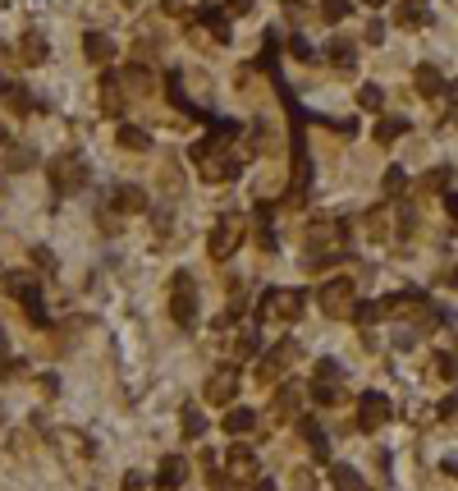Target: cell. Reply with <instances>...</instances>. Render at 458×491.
Returning <instances> with one entry per match:
<instances>
[{
	"label": "cell",
	"mask_w": 458,
	"mask_h": 491,
	"mask_svg": "<svg viewBox=\"0 0 458 491\" xmlns=\"http://www.w3.org/2000/svg\"><path fill=\"white\" fill-rule=\"evenodd\" d=\"M46 175H51V188H55V193L69 198V193H83V188H87L92 166H87L83 152H55L51 166H46Z\"/></svg>",
	"instance_id": "6da1fadb"
},
{
	"label": "cell",
	"mask_w": 458,
	"mask_h": 491,
	"mask_svg": "<svg viewBox=\"0 0 458 491\" xmlns=\"http://www.w3.org/2000/svg\"><path fill=\"white\" fill-rule=\"evenodd\" d=\"M170 317L179 326H197V285L188 271H174L170 281Z\"/></svg>",
	"instance_id": "7a4b0ae2"
},
{
	"label": "cell",
	"mask_w": 458,
	"mask_h": 491,
	"mask_svg": "<svg viewBox=\"0 0 458 491\" xmlns=\"http://www.w3.org/2000/svg\"><path fill=\"white\" fill-rule=\"evenodd\" d=\"M311 400L316 404H339L344 400V368L335 359H321L311 368Z\"/></svg>",
	"instance_id": "3957f363"
},
{
	"label": "cell",
	"mask_w": 458,
	"mask_h": 491,
	"mask_svg": "<svg viewBox=\"0 0 458 491\" xmlns=\"http://www.w3.org/2000/svg\"><path fill=\"white\" fill-rule=\"evenodd\" d=\"M257 312H261V322H294V317H303V294L298 290H266Z\"/></svg>",
	"instance_id": "277c9868"
},
{
	"label": "cell",
	"mask_w": 458,
	"mask_h": 491,
	"mask_svg": "<svg viewBox=\"0 0 458 491\" xmlns=\"http://www.w3.org/2000/svg\"><path fill=\"white\" fill-rule=\"evenodd\" d=\"M5 290L14 303H23V312L33 317V326H46V307H42V290L33 276H5Z\"/></svg>",
	"instance_id": "5b68a950"
},
{
	"label": "cell",
	"mask_w": 458,
	"mask_h": 491,
	"mask_svg": "<svg viewBox=\"0 0 458 491\" xmlns=\"http://www.w3.org/2000/svg\"><path fill=\"white\" fill-rule=\"evenodd\" d=\"M353 281H348V276H339V281H330L326 290L316 294V303H321V312L326 317H348L353 312Z\"/></svg>",
	"instance_id": "8992f818"
},
{
	"label": "cell",
	"mask_w": 458,
	"mask_h": 491,
	"mask_svg": "<svg viewBox=\"0 0 458 491\" xmlns=\"http://www.w3.org/2000/svg\"><path fill=\"white\" fill-rule=\"evenodd\" d=\"M239 244H243V216H220V225L211 230V239H207L211 257H216V262H225Z\"/></svg>",
	"instance_id": "52a82bcc"
},
{
	"label": "cell",
	"mask_w": 458,
	"mask_h": 491,
	"mask_svg": "<svg viewBox=\"0 0 458 491\" xmlns=\"http://www.w3.org/2000/svg\"><path fill=\"white\" fill-rule=\"evenodd\" d=\"M389 413H394V409H389L385 395L381 390H367L362 400H357V431H381L385 422H389Z\"/></svg>",
	"instance_id": "ba28073f"
},
{
	"label": "cell",
	"mask_w": 458,
	"mask_h": 491,
	"mask_svg": "<svg viewBox=\"0 0 458 491\" xmlns=\"http://www.w3.org/2000/svg\"><path fill=\"white\" fill-rule=\"evenodd\" d=\"M202 395H207L211 404H229L234 395H239V368H216L207 377V386H202Z\"/></svg>",
	"instance_id": "9c48e42d"
},
{
	"label": "cell",
	"mask_w": 458,
	"mask_h": 491,
	"mask_svg": "<svg viewBox=\"0 0 458 491\" xmlns=\"http://www.w3.org/2000/svg\"><path fill=\"white\" fill-rule=\"evenodd\" d=\"M303 395H307L303 381H280V386H275V418H298Z\"/></svg>",
	"instance_id": "30bf717a"
},
{
	"label": "cell",
	"mask_w": 458,
	"mask_h": 491,
	"mask_svg": "<svg viewBox=\"0 0 458 491\" xmlns=\"http://www.w3.org/2000/svg\"><path fill=\"white\" fill-rule=\"evenodd\" d=\"M183 478H188V459H183V455H165L161 468H156V487H161V491H179Z\"/></svg>",
	"instance_id": "8fae6325"
},
{
	"label": "cell",
	"mask_w": 458,
	"mask_h": 491,
	"mask_svg": "<svg viewBox=\"0 0 458 491\" xmlns=\"http://www.w3.org/2000/svg\"><path fill=\"white\" fill-rule=\"evenodd\" d=\"M294 359H298V344H294V340H285L280 349H270L266 359H261V381L285 377V363H294Z\"/></svg>",
	"instance_id": "7c38bea8"
},
{
	"label": "cell",
	"mask_w": 458,
	"mask_h": 491,
	"mask_svg": "<svg viewBox=\"0 0 458 491\" xmlns=\"http://www.w3.org/2000/svg\"><path fill=\"white\" fill-rule=\"evenodd\" d=\"M229 478L234 482H257V455H252L248 446L229 450Z\"/></svg>",
	"instance_id": "4fadbf2b"
},
{
	"label": "cell",
	"mask_w": 458,
	"mask_h": 491,
	"mask_svg": "<svg viewBox=\"0 0 458 491\" xmlns=\"http://www.w3.org/2000/svg\"><path fill=\"white\" fill-rule=\"evenodd\" d=\"M0 97H5L9 106H14V111H23V115H28V111H42V101H37L33 92L23 88V83H9V79H0Z\"/></svg>",
	"instance_id": "5bb4252c"
},
{
	"label": "cell",
	"mask_w": 458,
	"mask_h": 491,
	"mask_svg": "<svg viewBox=\"0 0 458 491\" xmlns=\"http://www.w3.org/2000/svg\"><path fill=\"white\" fill-rule=\"evenodd\" d=\"M83 55H87L92 64H105V60H115V42H110L105 33H87V37H83Z\"/></svg>",
	"instance_id": "9a60e30c"
},
{
	"label": "cell",
	"mask_w": 458,
	"mask_h": 491,
	"mask_svg": "<svg viewBox=\"0 0 458 491\" xmlns=\"http://www.w3.org/2000/svg\"><path fill=\"white\" fill-rule=\"evenodd\" d=\"M298 431H303V441H307V450H311V459H316V464H326L330 459V441H326V431L316 427V422H298Z\"/></svg>",
	"instance_id": "2e32d148"
},
{
	"label": "cell",
	"mask_w": 458,
	"mask_h": 491,
	"mask_svg": "<svg viewBox=\"0 0 458 491\" xmlns=\"http://www.w3.org/2000/svg\"><path fill=\"white\" fill-rule=\"evenodd\" d=\"M394 23L417 28V23H431V14H426V5H422V0H403V5L394 9Z\"/></svg>",
	"instance_id": "e0dca14e"
},
{
	"label": "cell",
	"mask_w": 458,
	"mask_h": 491,
	"mask_svg": "<svg viewBox=\"0 0 458 491\" xmlns=\"http://www.w3.org/2000/svg\"><path fill=\"white\" fill-rule=\"evenodd\" d=\"M413 83H417V92H422V97H440V92H445V79H440V69H435V64H422Z\"/></svg>",
	"instance_id": "ac0fdd59"
},
{
	"label": "cell",
	"mask_w": 458,
	"mask_h": 491,
	"mask_svg": "<svg viewBox=\"0 0 458 491\" xmlns=\"http://www.w3.org/2000/svg\"><path fill=\"white\" fill-rule=\"evenodd\" d=\"M202 23H207L220 42H229V14H225L220 5H211V0H207V5H202Z\"/></svg>",
	"instance_id": "d6986e66"
},
{
	"label": "cell",
	"mask_w": 458,
	"mask_h": 491,
	"mask_svg": "<svg viewBox=\"0 0 458 491\" xmlns=\"http://www.w3.org/2000/svg\"><path fill=\"white\" fill-rule=\"evenodd\" d=\"M18 55H23L28 64H42L46 60V37L42 33H23L18 37Z\"/></svg>",
	"instance_id": "ffe728a7"
},
{
	"label": "cell",
	"mask_w": 458,
	"mask_h": 491,
	"mask_svg": "<svg viewBox=\"0 0 458 491\" xmlns=\"http://www.w3.org/2000/svg\"><path fill=\"white\" fill-rule=\"evenodd\" d=\"M120 147L124 152H147L151 147V133L138 129V124H120Z\"/></svg>",
	"instance_id": "44dd1931"
},
{
	"label": "cell",
	"mask_w": 458,
	"mask_h": 491,
	"mask_svg": "<svg viewBox=\"0 0 458 491\" xmlns=\"http://www.w3.org/2000/svg\"><path fill=\"white\" fill-rule=\"evenodd\" d=\"M220 427H225L229 436H239V431H252V427H257V413H252V409H229L225 418H220Z\"/></svg>",
	"instance_id": "7402d4cb"
},
{
	"label": "cell",
	"mask_w": 458,
	"mask_h": 491,
	"mask_svg": "<svg viewBox=\"0 0 458 491\" xmlns=\"http://www.w3.org/2000/svg\"><path fill=\"white\" fill-rule=\"evenodd\" d=\"M101 111H105V115H124V101H120V83H115V74H101Z\"/></svg>",
	"instance_id": "603a6c76"
},
{
	"label": "cell",
	"mask_w": 458,
	"mask_h": 491,
	"mask_svg": "<svg viewBox=\"0 0 458 491\" xmlns=\"http://www.w3.org/2000/svg\"><path fill=\"white\" fill-rule=\"evenodd\" d=\"M115 207H120V211H142V207H147V193H142L138 184H120V188H115Z\"/></svg>",
	"instance_id": "cb8c5ba5"
},
{
	"label": "cell",
	"mask_w": 458,
	"mask_h": 491,
	"mask_svg": "<svg viewBox=\"0 0 458 491\" xmlns=\"http://www.w3.org/2000/svg\"><path fill=\"white\" fill-rule=\"evenodd\" d=\"M330 482H335V491H367L362 478H357V468H348V464H335V468H330Z\"/></svg>",
	"instance_id": "d4e9b609"
},
{
	"label": "cell",
	"mask_w": 458,
	"mask_h": 491,
	"mask_svg": "<svg viewBox=\"0 0 458 491\" xmlns=\"http://www.w3.org/2000/svg\"><path fill=\"white\" fill-rule=\"evenodd\" d=\"M330 64H335V69H353V64H357V51H353V42L335 37V42H330Z\"/></svg>",
	"instance_id": "484cf974"
},
{
	"label": "cell",
	"mask_w": 458,
	"mask_h": 491,
	"mask_svg": "<svg viewBox=\"0 0 458 491\" xmlns=\"http://www.w3.org/2000/svg\"><path fill=\"white\" fill-rule=\"evenodd\" d=\"M165 92H170V101H174V106H179V111H183V115H202V111H197V106H193L188 97H183V88H179V69H170V74H165Z\"/></svg>",
	"instance_id": "4316f807"
},
{
	"label": "cell",
	"mask_w": 458,
	"mask_h": 491,
	"mask_svg": "<svg viewBox=\"0 0 458 491\" xmlns=\"http://www.w3.org/2000/svg\"><path fill=\"white\" fill-rule=\"evenodd\" d=\"M37 166V152L33 147H9L5 152V170H33Z\"/></svg>",
	"instance_id": "83f0119b"
},
{
	"label": "cell",
	"mask_w": 458,
	"mask_h": 491,
	"mask_svg": "<svg viewBox=\"0 0 458 491\" xmlns=\"http://www.w3.org/2000/svg\"><path fill=\"white\" fill-rule=\"evenodd\" d=\"M348 317H353L357 326H372L376 317H381V303H372V298H353V312Z\"/></svg>",
	"instance_id": "f1b7e54d"
},
{
	"label": "cell",
	"mask_w": 458,
	"mask_h": 491,
	"mask_svg": "<svg viewBox=\"0 0 458 491\" xmlns=\"http://www.w3.org/2000/svg\"><path fill=\"white\" fill-rule=\"evenodd\" d=\"M202 431H207V418H202V409H193V404H188V409H183V436L197 441Z\"/></svg>",
	"instance_id": "f546056e"
},
{
	"label": "cell",
	"mask_w": 458,
	"mask_h": 491,
	"mask_svg": "<svg viewBox=\"0 0 458 491\" xmlns=\"http://www.w3.org/2000/svg\"><path fill=\"white\" fill-rule=\"evenodd\" d=\"M357 106H362V111H381V106H385V92L376 88V83H362V88H357Z\"/></svg>",
	"instance_id": "4dcf8cb0"
},
{
	"label": "cell",
	"mask_w": 458,
	"mask_h": 491,
	"mask_svg": "<svg viewBox=\"0 0 458 491\" xmlns=\"http://www.w3.org/2000/svg\"><path fill=\"white\" fill-rule=\"evenodd\" d=\"M403 188H408V175L399 166H389L385 170V198H403Z\"/></svg>",
	"instance_id": "1f68e13d"
},
{
	"label": "cell",
	"mask_w": 458,
	"mask_h": 491,
	"mask_svg": "<svg viewBox=\"0 0 458 491\" xmlns=\"http://www.w3.org/2000/svg\"><path fill=\"white\" fill-rule=\"evenodd\" d=\"M321 18H326V23H344L348 18V0H321Z\"/></svg>",
	"instance_id": "d6a6232c"
},
{
	"label": "cell",
	"mask_w": 458,
	"mask_h": 491,
	"mask_svg": "<svg viewBox=\"0 0 458 491\" xmlns=\"http://www.w3.org/2000/svg\"><path fill=\"white\" fill-rule=\"evenodd\" d=\"M399 133H408V120H381L376 124V142H394Z\"/></svg>",
	"instance_id": "836d02e7"
},
{
	"label": "cell",
	"mask_w": 458,
	"mask_h": 491,
	"mask_svg": "<svg viewBox=\"0 0 458 491\" xmlns=\"http://www.w3.org/2000/svg\"><path fill=\"white\" fill-rule=\"evenodd\" d=\"M450 175H454L450 166H435V170H426V175H422V188H431V193H440V188L450 184Z\"/></svg>",
	"instance_id": "e575fe53"
},
{
	"label": "cell",
	"mask_w": 458,
	"mask_h": 491,
	"mask_svg": "<svg viewBox=\"0 0 458 491\" xmlns=\"http://www.w3.org/2000/svg\"><path fill=\"white\" fill-rule=\"evenodd\" d=\"M124 88H133V92H151V79H147V69H142V64H133V69L124 74Z\"/></svg>",
	"instance_id": "d590c367"
},
{
	"label": "cell",
	"mask_w": 458,
	"mask_h": 491,
	"mask_svg": "<svg viewBox=\"0 0 458 491\" xmlns=\"http://www.w3.org/2000/svg\"><path fill=\"white\" fill-rule=\"evenodd\" d=\"M435 372L445 381H458V354H435Z\"/></svg>",
	"instance_id": "8d00e7d4"
},
{
	"label": "cell",
	"mask_w": 458,
	"mask_h": 491,
	"mask_svg": "<svg viewBox=\"0 0 458 491\" xmlns=\"http://www.w3.org/2000/svg\"><path fill=\"white\" fill-rule=\"evenodd\" d=\"M234 354H239V359H252V354H257V331H243L239 340H234Z\"/></svg>",
	"instance_id": "74e56055"
},
{
	"label": "cell",
	"mask_w": 458,
	"mask_h": 491,
	"mask_svg": "<svg viewBox=\"0 0 458 491\" xmlns=\"http://www.w3.org/2000/svg\"><path fill=\"white\" fill-rule=\"evenodd\" d=\"M454 413H458V390H454V395H445V400H440V418H454Z\"/></svg>",
	"instance_id": "f35d334b"
},
{
	"label": "cell",
	"mask_w": 458,
	"mask_h": 491,
	"mask_svg": "<svg viewBox=\"0 0 458 491\" xmlns=\"http://www.w3.org/2000/svg\"><path fill=\"white\" fill-rule=\"evenodd\" d=\"M294 491H316V478L311 473H294Z\"/></svg>",
	"instance_id": "ab89813d"
},
{
	"label": "cell",
	"mask_w": 458,
	"mask_h": 491,
	"mask_svg": "<svg viewBox=\"0 0 458 491\" xmlns=\"http://www.w3.org/2000/svg\"><path fill=\"white\" fill-rule=\"evenodd\" d=\"M23 368H28V363H14V359H9L5 368H0V377H5V381H14V377H18V372H23Z\"/></svg>",
	"instance_id": "60d3db41"
},
{
	"label": "cell",
	"mask_w": 458,
	"mask_h": 491,
	"mask_svg": "<svg viewBox=\"0 0 458 491\" xmlns=\"http://www.w3.org/2000/svg\"><path fill=\"white\" fill-rule=\"evenodd\" d=\"M294 55H298V60H311V55H316V51H311V46L303 42V37H294Z\"/></svg>",
	"instance_id": "b9f144b4"
},
{
	"label": "cell",
	"mask_w": 458,
	"mask_h": 491,
	"mask_svg": "<svg viewBox=\"0 0 458 491\" xmlns=\"http://www.w3.org/2000/svg\"><path fill=\"white\" fill-rule=\"evenodd\" d=\"M33 257H37V266H55V257H51V248H33Z\"/></svg>",
	"instance_id": "7bdbcfd3"
},
{
	"label": "cell",
	"mask_w": 458,
	"mask_h": 491,
	"mask_svg": "<svg viewBox=\"0 0 458 491\" xmlns=\"http://www.w3.org/2000/svg\"><path fill=\"white\" fill-rule=\"evenodd\" d=\"M225 9H229V14H248L252 0H225Z\"/></svg>",
	"instance_id": "ee69618b"
},
{
	"label": "cell",
	"mask_w": 458,
	"mask_h": 491,
	"mask_svg": "<svg viewBox=\"0 0 458 491\" xmlns=\"http://www.w3.org/2000/svg\"><path fill=\"white\" fill-rule=\"evenodd\" d=\"M248 491H280V487H275V478H257V482H252Z\"/></svg>",
	"instance_id": "f6af8a7d"
},
{
	"label": "cell",
	"mask_w": 458,
	"mask_h": 491,
	"mask_svg": "<svg viewBox=\"0 0 458 491\" xmlns=\"http://www.w3.org/2000/svg\"><path fill=\"white\" fill-rule=\"evenodd\" d=\"M124 491H142V482H138V473H129V478H124Z\"/></svg>",
	"instance_id": "bcb514c9"
},
{
	"label": "cell",
	"mask_w": 458,
	"mask_h": 491,
	"mask_svg": "<svg viewBox=\"0 0 458 491\" xmlns=\"http://www.w3.org/2000/svg\"><path fill=\"white\" fill-rule=\"evenodd\" d=\"M9 354V335H5V326H0V359Z\"/></svg>",
	"instance_id": "7dc6e473"
},
{
	"label": "cell",
	"mask_w": 458,
	"mask_h": 491,
	"mask_svg": "<svg viewBox=\"0 0 458 491\" xmlns=\"http://www.w3.org/2000/svg\"><path fill=\"white\" fill-rule=\"evenodd\" d=\"M161 9H170V14H179L183 5H179V0H161Z\"/></svg>",
	"instance_id": "c3c4849f"
},
{
	"label": "cell",
	"mask_w": 458,
	"mask_h": 491,
	"mask_svg": "<svg viewBox=\"0 0 458 491\" xmlns=\"http://www.w3.org/2000/svg\"><path fill=\"white\" fill-rule=\"evenodd\" d=\"M445 202H450V216L458 220V193H450V198H445Z\"/></svg>",
	"instance_id": "681fc988"
},
{
	"label": "cell",
	"mask_w": 458,
	"mask_h": 491,
	"mask_svg": "<svg viewBox=\"0 0 458 491\" xmlns=\"http://www.w3.org/2000/svg\"><path fill=\"white\" fill-rule=\"evenodd\" d=\"M5 138H9V133H5V124H0V142H5Z\"/></svg>",
	"instance_id": "f907efd6"
},
{
	"label": "cell",
	"mask_w": 458,
	"mask_h": 491,
	"mask_svg": "<svg viewBox=\"0 0 458 491\" xmlns=\"http://www.w3.org/2000/svg\"><path fill=\"white\" fill-rule=\"evenodd\" d=\"M120 5H138V0H120Z\"/></svg>",
	"instance_id": "816d5d0a"
},
{
	"label": "cell",
	"mask_w": 458,
	"mask_h": 491,
	"mask_svg": "<svg viewBox=\"0 0 458 491\" xmlns=\"http://www.w3.org/2000/svg\"><path fill=\"white\" fill-rule=\"evenodd\" d=\"M367 5H385V0H367Z\"/></svg>",
	"instance_id": "f5cc1de1"
},
{
	"label": "cell",
	"mask_w": 458,
	"mask_h": 491,
	"mask_svg": "<svg viewBox=\"0 0 458 491\" xmlns=\"http://www.w3.org/2000/svg\"><path fill=\"white\" fill-rule=\"evenodd\" d=\"M454 285H458V271H454Z\"/></svg>",
	"instance_id": "db71d44e"
}]
</instances>
